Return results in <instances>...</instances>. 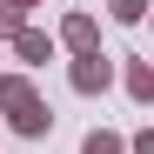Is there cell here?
<instances>
[{
  "instance_id": "cell-8",
  "label": "cell",
  "mask_w": 154,
  "mask_h": 154,
  "mask_svg": "<svg viewBox=\"0 0 154 154\" xmlns=\"http://www.w3.org/2000/svg\"><path fill=\"white\" fill-rule=\"evenodd\" d=\"M20 27H27V7H14V0H0V40H14Z\"/></svg>"
},
{
  "instance_id": "cell-1",
  "label": "cell",
  "mask_w": 154,
  "mask_h": 154,
  "mask_svg": "<svg viewBox=\"0 0 154 154\" xmlns=\"http://www.w3.org/2000/svg\"><path fill=\"white\" fill-rule=\"evenodd\" d=\"M67 87L74 94H107L114 87V60L100 54V47H94V54H74L67 60Z\"/></svg>"
},
{
  "instance_id": "cell-4",
  "label": "cell",
  "mask_w": 154,
  "mask_h": 154,
  "mask_svg": "<svg viewBox=\"0 0 154 154\" xmlns=\"http://www.w3.org/2000/svg\"><path fill=\"white\" fill-rule=\"evenodd\" d=\"M7 127H14L20 141H40V134H54V107H47V100H34V107L7 114Z\"/></svg>"
},
{
  "instance_id": "cell-6",
  "label": "cell",
  "mask_w": 154,
  "mask_h": 154,
  "mask_svg": "<svg viewBox=\"0 0 154 154\" xmlns=\"http://www.w3.org/2000/svg\"><path fill=\"white\" fill-rule=\"evenodd\" d=\"M121 81H127V94L147 107V100H154V60H127V67H121Z\"/></svg>"
},
{
  "instance_id": "cell-11",
  "label": "cell",
  "mask_w": 154,
  "mask_h": 154,
  "mask_svg": "<svg viewBox=\"0 0 154 154\" xmlns=\"http://www.w3.org/2000/svg\"><path fill=\"white\" fill-rule=\"evenodd\" d=\"M14 7H27V14H34V7H40V0H14Z\"/></svg>"
},
{
  "instance_id": "cell-7",
  "label": "cell",
  "mask_w": 154,
  "mask_h": 154,
  "mask_svg": "<svg viewBox=\"0 0 154 154\" xmlns=\"http://www.w3.org/2000/svg\"><path fill=\"white\" fill-rule=\"evenodd\" d=\"M81 154H127V141L114 134V127H87V141H81Z\"/></svg>"
},
{
  "instance_id": "cell-3",
  "label": "cell",
  "mask_w": 154,
  "mask_h": 154,
  "mask_svg": "<svg viewBox=\"0 0 154 154\" xmlns=\"http://www.w3.org/2000/svg\"><path fill=\"white\" fill-rule=\"evenodd\" d=\"M60 47L94 54V47H100V20H94V14H67V20H60Z\"/></svg>"
},
{
  "instance_id": "cell-2",
  "label": "cell",
  "mask_w": 154,
  "mask_h": 154,
  "mask_svg": "<svg viewBox=\"0 0 154 154\" xmlns=\"http://www.w3.org/2000/svg\"><path fill=\"white\" fill-rule=\"evenodd\" d=\"M14 54L27 60V67H47V60H54V34H47V27H34V20H27V27L14 34Z\"/></svg>"
},
{
  "instance_id": "cell-5",
  "label": "cell",
  "mask_w": 154,
  "mask_h": 154,
  "mask_svg": "<svg viewBox=\"0 0 154 154\" xmlns=\"http://www.w3.org/2000/svg\"><path fill=\"white\" fill-rule=\"evenodd\" d=\"M40 87L27 81V74H0V114H20V107H34Z\"/></svg>"
},
{
  "instance_id": "cell-10",
  "label": "cell",
  "mask_w": 154,
  "mask_h": 154,
  "mask_svg": "<svg viewBox=\"0 0 154 154\" xmlns=\"http://www.w3.org/2000/svg\"><path fill=\"white\" fill-rule=\"evenodd\" d=\"M127 154H154V127H141V134L127 141Z\"/></svg>"
},
{
  "instance_id": "cell-9",
  "label": "cell",
  "mask_w": 154,
  "mask_h": 154,
  "mask_svg": "<svg viewBox=\"0 0 154 154\" xmlns=\"http://www.w3.org/2000/svg\"><path fill=\"white\" fill-rule=\"evenodd\" d=\"M107 14L121 20V27H141V14H147V0H107Z\"/></svg>"
}]
</instances>
